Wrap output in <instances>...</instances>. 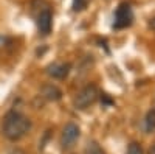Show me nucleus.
Returning <instances> with one entry per match:
<instances>
[{"label":"nucleus","instance_id":"4","mask_svg":"<svg viewBox=\"0 0 155 154\" xmlns=\"http://www.w3.org/2000/svg\"><path fill=\"white\" fill-rule=\"evenodd\" d=\"M79 135H81L79 126L74 125V123H67L65 126H64L62 135H61V145H62V148L64 149L71 148L76 143V140L79 139Z\"/></svg>","mask_w":155,"mask_h":154},{"label":"nucleus","instance_id":"9","mask_svg":"<svg viewBox=\"0 0 155 154\" xmlns=\"http://www.w3.org/2000/svg\"><path fill=\"white\" fill-rule=\"evenodd\" d=\"M144 126H146V131L152 132L155 131V111H149L146 115V120H144Z\"/></svg>","mask_w":155,"mask_h":154},{"label":"nucleus","instance_id":"11","mask_svg":"<svg viewBox=\"0 0 155 154\" xmlns=\"http://www.w3.org/2000/svg\"><path fill=\"white\" fill-rule=\"evenodd\" d=\"M71 6H73L74 11H82L87 6V0H73Z\"/></svg>","mask_w":155,"mask_h":154},{"label":"nucleus","instance_id":"8","mask_svg":"<svg viewBox=\"0 0 155 154\" xmlns=\"http://www.w3.org/2000/svg\"><path fill=\"white\" fill-rule=\"evenodd\" d=\"M84 154H106V151L101 148V145H99L98 142L92 140V142H88V143L85 145Z\"/></svg>","mask_w":155,"mask_h":154},{"label":"nucleus","instance_id":"3","mask_svg":"<svg viewBox=\"0 0 155 154\" xmlns=\"http://www.w3.org/2000/svg\"><path fill=\"white\" fill-rule=\"evenodd\" d=\"M132 20H134V11H132L130 5L129 3H121L118 8H116L113 27L118 28V30L126 28V27H129V25L132 23Z\"/></svg>","mask_w":155,"mask_h":154},{"label":"nucleus","instance_id":"10","mask_svg":"<svg viewBox=\"0 0 155 154\" xmlns=\"http://www.w3.org/2000/svg\"><path fill=\"white\" fill-rule=\"evenodd\" d=\"M126 154H144V152H143V148H141L140 143L132 142L130 145L127 146V152H126Z\"/></svg>","mask_w":155,"mask_h":154},{"label":"nucleus","instance_id":"2","mask_svg":"<svg viewBox=\"0 0 155 154\" xmlns=\"http://www.w3.org/2000/svg\"><path fill=\"white\" fill-rule=\"evenodd\" d=\"M96 100H98V89L93 84H88V86H85L82 91L74 97V101L73 103H74V108L76 109L84 111V109L90 108L92 104H95Z\"/></svg>","mask_w":155,"mask_h":154},{"label":"nucleus","instance_id":"1","mask_svg":"<svg viewBox=\"0 0 155 154\" xmlns=\"http://www.w3.org/2000/svg\"><path fill=\"white\" fill-rule=\"evenodd\" d=\"M30 129H31V121L22 112L11 111L5 115L3 123H2V132L11 142L20 140L22 137H25L28 134Z\"/></svg>","mask_w":155,"mask_h":154},{"label":"nucleus","instance_id":"6","mask_svg":"<svg viewBox=\"0 0 155 154\" xmlns=\"http://www.w3.org/2000/svg\"><path fill=\"white\" fill-rule=\"evenodd\" d=\"M70 69H71V66L68 62H54V64H51V66L47 67V73L56 80H64L68 76Z\"/></svg>","mask_w":155,"mask_h":154},{"label":"nucleus","instance_id":"7","mask_svg":"<svg viewBox=\"0 0 155 154\" xmlns=\"http://www.w3.org/2000/svg\"><path fill=\"white\" fill-rule=\"evenodd\" d=\"M42 95H44L47 100H50V101H58V100H61L62 92L59 91L56 86H53V84H47V86L42 87Z\"/></svg>","mask_w":155,"mask_h":154},{"label":"nucleus","instance_id":"5","mask_svg":"<svg viewBox=\"0 0 155 154\" xmlns=\"http://www.w3.org/2000/svg\"><path fill=\"white\" fill-rule=\"evenodd\" d=\"M36 23L37 28L42 34H48L51 31V27H53V16H51V11L48 6H44L39 9V12L36 14Z\"/></svg>","mask_w":155,"mask_h":154},{"label":"nucleus","instance_id":"13","mask_svg":"<svg viewBox=\"0 0 155 154\" xmlns=\"http://www.w3.org/2000/svg\"><path fill=\"white\" fill-rule=\"evenodd\" d=\"M149 154H155V145H152V148L149 149Z\"/></svg>","mask_w":155,"mask_h":154},{"label":"nucleus","instance_id":"12","mask_svg":"<svg viewBox=\"0 0 155 154\" xmlns=\"http://www.w3.org/2000/svg\"><path fill=\"white\" fill-rule=\"evenodd\" d=\"M150 28H153V30H155V17L150 20Z\"/></svg>","mask_w":155,"mask_h":154}]
</instances>
